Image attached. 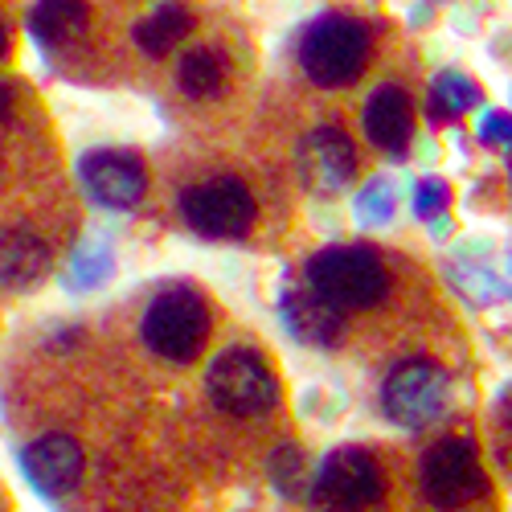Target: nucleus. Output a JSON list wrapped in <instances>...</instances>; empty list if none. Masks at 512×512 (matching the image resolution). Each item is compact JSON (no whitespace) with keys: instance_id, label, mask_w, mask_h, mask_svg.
<instances>
[{"instance_id":"1","label":"nucleus","mask_w":512,"mask_h":512,"mask_svg":"<svg viewBox=\"0 0 512 512\" xmlns=\"http://www.w3.org/2000/svg\"><path fill=\"white\" fill-rule=\"evenodd\" d=\"M369 62V33L361 21L345 13H328L308 25L300 41V66L316 87H349L365 74Z\"/></svg>"},{"instance_id":"2","label":"nucleus","mask_w":512,"mask_h":512,"mask_svg":"<svg viewBox=\"0 0 512 512\" xmlns=\"http://www.w3.org/2000/svg\"><path fill=\"white\" fill-rule=\"evenodd\" d=\"M308 287H316L340 312L373 308L390 291V275L365 246H328L308 259Z\"/></svg>"},{"instance_id":"3","label":"nucleus","mask_w":512,"mask_h":512,"mask_svg":"<svg viewBox=\"0 0 512 512\" xmlns=\"http://www.w3.org/2000/svg\"><path fill=\"white\" fill-rule=\"evenodd\" d=\"M209 336V308L193 287L160 291L144 312V340L164 361H193Z\"/></svg>"},{"instance_id":"4","label":"nucleus","mask_w":512,"mask_h":512,"mask_svg":"<svg viewBox=\"0 0 512 512\" xmlns=\"http://www.w3.org/2000/svg\"><path fill=\"white\" fill-rule=\"evenodd\" d=\"M205 390L213 406L238 418L267 414L279 402V381L271 365L263 361V353H254V349H226L222 357H213L205 373Z\"/></svg>"},{"instance_id":"5","label":"nucleus","mask_w":512,"mask_h":512,"mask_svg":"<svg viewBox=\"0 0 512 512\" xmlns=\"http://www.w3.org/2000/svg\"><path fill=\"white\" fill-rule=\"evenodd\" d=\"M418 488L435 508H463L488 492V476L472 439H439L418 463Z\"/></svg>"},{"instance_id":"6","label":"nucleus","mask_w":512,"mask_h":512,"mask_svg":"<svg viewBox=\"0 0 512 512\" xmlns=\"http://www.w3.org/2000/svg\"><path fill=\"white\" fill-rule=\"evenodd\" d=\"M451 398V377L435 361H402L381 381V410L398 426H426L447 410Z\"/></svg>"},{"instance_id":"7","label":"nucleus","mask_w":512,"mask_h":512,"mask_svg":"<svg viewBox=\"0 0 512 512\" xmlns=\"http://www.w3.org/2000/svg\"><path fill=\"white\" fill-rule=\"evenodd\" d=\"M386 480H381V467L369 451L361 447H336L332 455H324L320 472L312 480V496L320 508L332 512H357L381 500Z\"/></svg>"},{"instance_id":"8","label":"nucleus","mask_w":512,"mask_h":512,"mask_svg":"<svg viewBox=\"0 0 512 512\" xmlns=\"http://www.w3.org/2000/svg\"><path fill=\"white\" fill-rule=\"evenodd\" d=\"M185 222L205 238H242L254 222V197L242 181H205L185 189L181 197Z\"/></svg>"},{"instance_id":"9","label":"nucleus","mask_w":512,"mask_h":512,"mask_svg":"<svg viewBox=\"0 0 512 512\" xmlns=\"http://www.w3.org/2000/svg\"><path fill=\"white\" fill-rule=\"evenodd\" d=\"M357 173V148L353 140L340 132V127H316V132L304 136L300 144V181L320 193V197H332L340 193Z\"/></svg>"},{"instance_id":"10","label":"nucleus","mask_w":512,"mask_h":512,"mask_svg":"<svg viewBox=\"0 0 512 512\" xmlns=\"http://www.w3.org/2000/svg\"><path fill=\"white\" fill-rule=\"evenodd\" d=\"M82 181H87V193L107 209H132L148 189L144 164L132 152H115V148L91 152L82 160Z\"/></svg>"},{"instance_id":"11","label":"nucleus","mask_w":512,"mask_h":512,"mask_svg":"<svg viewBox=\"0 0 512 512\" xmlns=\"http://www.w3.org/2000/svg\"><path fill=\"white\" fill-rule=\"evenodd\" d=\"M283 328L304 340V345H316V349H332L345 340V312H340L332 300L316 287H287L283 295Z\"/></svg>"},{"instance_id":"12","label":"nucleus","mask_w":512,"mask_h":512,"mask_svg":"<svg viewBox=\"0 0 512 512\" xmlns=\"http://www.w3.org/2000/svg\"><path fill=\"white\" fill-rule=\"evenodd\" d=\"M21 463H25V476L41 492H46V496H62L82 476V447L70 435H41L37 443L25 447Z\"/></svg>"},{"instance_id":"13","label":"nucleus","mask_w":512,"mask_h":512,"mask_svg":"<svg viewBox=\"0 0 512 512\" xmlns=\"http://www.w3.org/2000/svg\"><path fill=\"white\" fill-rule=\"evenodd\" d=\"M365 136L390 156H406L414 140V103L402 87L386 82L365 103Z\"/></svg>"},{"instance_id":"14","label":"nucleus","mask_w":512,"mask_h":512,"mask_svg":"<svg viewBox=\"0 0 512 512\" xmlns=\"http://www.w3.org/2000/svg\"><path fill=\"white\" fill-rule=\"evenodd\" d=\"M50 271V246L37 234L13 226L0 230V283L5 287H29Z\"/></svg>"},{"instance_id":"15","label":"nucleus","mask_w":512,"mask_h":512,"mask_svg":"<svg viewBox=\"0 0 512 512\" xmlns=\"http://www.w3.org/2000/svg\"><path fill=\"white\" fill-rule=\"evenodd\" d=\"M189 29H193L189 9H181V5H160V9H152V13L136 25V41H140V50H148V54L160 58V54L173 50Z\"/></svg>"},{"instance_id":"16","label":"nucleus","mask_w":512,"mask_h":512,"mask_svg":"<svg viewBox=\"0 0 512 512\" xmlns=\"http://www.w3.org/2000/svg\"><path fill=\"white\" fill-rule=\"evenodd\" d=\"M472 107H480V82L463 70H439L431 82V119H459Z\"/></svg>"},{"instance_id":"17","label":"nucleus","mask_w":512,"mask_h":512,"mask_svg":"<svg viewBox=\"0 0 512 512\" xmlns=\"http://www.w3.org/2000/svg\"><path fill=\"white\" fill-rule=\"evenodd\" d=\"M226 87V58L218 50H189L181 58V91L189 99H213Z\"/></svg>"},{"instance_id":"18","label":"nucleus","mask_w":512,"mask_h":512,"mask_svg":"<svg viewBox=\"0 0 512 512\" xmlns=\"http://www.w3.org/2000/svg\"><path fill=\"white\" fill-rule=\"evenodd\" d=\"M29 25L41 41H70L87 25V5H74V0H46V5H33Z\"/></svg>"},{"instance_id":"19","label":"nucleus","mask_w":512,"mask_h":512,"mask_svg":"<svg viewBox=\"0 0 512 512\" xmlns=\"http://www.w3.org/2000/svg\"><path fill=\"white\" fill-rule=\"evenodd\" d=\"M398 209V193H394V181L390 177H369L365 189L357 193V218L365 226H386Z\"/></svg>"},{"instance_id":"20","label":"nucleus","mask_w":512,"mask_h":512,"mask_svg":"<svg viewBox=\"0 0 512 512\" xmlns=\"http://www.w3.org/2000/svg\"><path fill=\"white\" fill-rule=\"evenodd\" d=\"M271 480L283 496H300L308 488V463H304V451L300 447H279L271 455Z\"/></svg>"},{"instance_id":"21","label":"nucleus","mask_w":512,"mask_h":512,"mask_svg":"<svg viewBox=\"0 0 512 512\" xmlns=\"http://www.w3.org/2000/svg\"><path fill=\"white\" fill-rule=\"evenodd\" d=\"M451 279L459 283V291L467 295V300H476V304H496L500 295L508 291L496 275H488L484 267H459V271H451Z\"/></svg>"},{"instance_id":"22","label":"nucleus","mask_w":512,"mask_h":512,"mask_svg":"<svg viewBox=\"0 0 512 512\" xmlns=\"http://www.w3.org/2000/svg\"><path fill=\"white\" fill-rule=\"evenodd\" d=\"M111 275V250L107 242H91L74 254V283L78 287H91V283H103Z\"/></svg>"},{"instance_id":"23","label":"nucleus","mask_w":512,"mask_h":512,"mask_svg":"<svg viewBox=\"0 0 512 512\" xmlns=\"http://www.w3.org/2000/svg\"><path fill=\"white\" fill-rule=\"evenodd\" d=\"M447 205H451V185H447L443 177H426V181L414 185V213H418L422 222L439 218Z\"/></svg>"},{"instance_id":"24","label":"nucleus","mask_w":512,"mask_h":512,"mask_svg":"<svg viewBox=\"0 0 512 512\" xmlns=\"http://www.w3.org/2000/svg\"><path fill=\"white\" fill-rule=\"evenodd\" d=\"M480 144H508L512 148V115L508 111H484L480 115Z\"/></svg>"},{"instance_id":"25","label":"nucleus","mask_w":512,"mask_h":512,"mask_svg":"<svg viewBox=\"0 0 512 512\" xmlns=\"http://www.w3.org/2000/svg\"><path fill=\"white\" fill-rule=\"evenodd\" d=\"M5 50H9V33H5V25H0V58H5Z\"/></svg>"},{"instance_id":"26","label":"nucleus","mask_w":512,"mask_h":512,"mask_svg":"<svg viewBox=\"0 0 512 512\" xmlns=\"http://www.w3.org/2000/svg\"><path fill=\"white\" fill-rule=\"evenodd\" d=\"M0 111H5V91H0Z\"/></svg>"},{"instance_id":"27","label":"nucleus","mask_w":512,"mask_h":512,"mask_svg":"<svg viewBox=\"0 0 512 512\" xmlns=\"http://www.w3.org/2000/svg\"><path fill=\"white\" fill-rule=\"evenodd\" d=\"M508 173H512V160H508Z\"/></svg>"}]
</instances>
